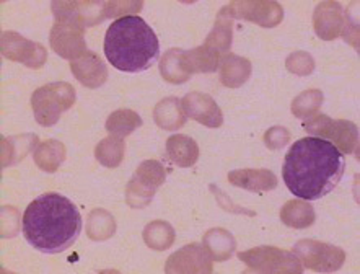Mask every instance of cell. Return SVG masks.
<instances>
[{"label": "cell", "instance_id": "7", "mask_svg": "<svg viewBox=\"0 0 360 274\" xmlns=\"http://www.w3.org/2000/svg\"><path fill=\"white\" fill-rule=\"evenodd\" d=\"M165 182V168L157 160H147L136 170L134 177L127 183V204L131 208H146L152 196Z\"/></svg>", "mask_w": 360, "mask_h": 274}, {"label": "cell", "instance_id": "1", "mask_svg": "<svg viewBox=\"0 0 360 274\" xmlns=\"http://www.w3.org/2000/svg\"><path fill=\"white\" fill-rule=\"evenodd\" d=\"M346 158L342 152L323 137H303L285 155L282 177L290 193L305 201H316L341 182Z\"/></svg>", "mask_w": 360, "mask_h": 274}, {"label": "cell", "instance_id": "14", "mask_svg": "<svg viewBox=\"0 0 360 274\" xmlns=\"http://www.w3.org/2000/svg\"><path fill=\"white\" fill-rule=\"evenodd\" d=\"M72 72L77 77V80H80L82 84L89 89H96V87L103 85L108 79V70L106 66L103 64V61L95 53L85 51L79 58L72 61Z\"/></svg>", "mask_w": 360, "mask_h": 274}, {"label": "cell", "instance_id": "5", "mask_svg": "<svg viewBox=\"0 0 360 274\" xmlns=\"http://www.w3.org/2000/svg\"><path fill=\"white\" fill-rule=\"evenodd\" d=\"M240 260L256 273H302L297 255L276 247H258L240 253Z\"/></svg>", "mask_w": 360, "mask_h": 274}, {"label": "cell", "instance_id": "18", "mask_svg": "<svg viewBox=\"0 0 360 274\" xmlns=\"http://www.w3.org/2000/svg\"><path fill=\"white\" fill-rule=\"evenodd\" d=\"M235 12L231 8V5L220 10L217 23L212 30V33L209 35V38L205 39V48L215 51V53H224L227 51L231 44V22H233Z\"/></svg>", "mask_w": 360, "mask_h": 274}, {"label": "cell", "instance_id": "19", "mask_svg": "<svg viewBox=\"0 0 360 274\" xmlns=\"http://www.w3.org/2000/svg\"><path fill=\"white\" fill-rule=\"evenodd\" d=\"M181 64L188 75H191L193 72H200V74L214 72L219 66V53L205 48V46H200V48L193 51H183Z\"/></svg>", "mask_w": 360, "mask_h": 274}, {"label": "cell", "instance_id": "8", "mask_svg": "<svg viewBox=\"0 0 360 274\" xmlns=\"http://www.w3.org/2000/svg\"><path fill=\"white\" fill-rule=\"evenodd\" d=\"M294 251L303 265L318 273L338 271L346 260V255L341 248L315 240L298 242L294 247Z\"/></svg>", "mask_w": 360, "mask_h": 274}, {"label": "cell", "instance_id": "11", "mask_svg": "<svg viewBox=\"0 0 360 274\" xmlns=\"http://www.w3.org/2000/svg\"><path fill=\"white\" fill-rule=\"evenodd\" d=\"M167 273H212V261L207 248L188 245L167 261Z\"/></svg>", "mask_w": 360, "mask_h": 274}, {"label": "cell", "instance_id": "12", "mask_svg": "<svg viewBox=\"0 0 360 274\" xmlns=\"http://www.w3.org/2000/svg\"><path fill=\"white\" fill-rule=\"evenodd\" d=\"M183 108L186 116L193 118V120L199 121L200 124L207 127H219L222 126L224 123V116L220 108L217 106L212 98L205 93L200 92H194V93H188L186 96L183 98Z\"/></svg>", "mask_w": 360, "mask_h": 274}, {"label": "cell", "instance_id": "22", "mask_svg": "<svg viewBox=\"0 0 360 274\" xmlns=\"http://www.w3.org/2000/svg\"><path fill=\"white\" fill-rule=\"evenodd\" d=\"M204 245L207 248L210 258L217 261L229 260L231 253L235 251V239L231 237L227 230L224 229H214L205 234Z\"/></svg>", "mask_w": 360, "mask_h": 274}, {"label": "cell", "instance_id": "3", "mask_svg": "<svg viewBox=\"0 0 360 274\" xmlns=\"http://www.w3.org/2000/svg\"><path fill=\"white\" fill-rule=\"evenodd\" d=\"M105 54L121 72L147 70L160 56L158 38L148 25L136 15H124L111 23L105 36Z\"/></svg>", "mask_w": 360, "mask_h": 274}, {"label": "cell", "instance_id": "16", "mask_svg": "<svg viewBox=\"0 0 360 274\" xmlns=\"http://www.w3.org/2000/svg\"><path fill=\"white\" fill-rule=\"evenodd\" d=\"M229 182L255 193L271 191L277 186L276 175L269 170H235L229 175Z\"/></svg>", "mask_w": 360, "mask_h": 274}, {"label": "cell", "instance_id": "6", "mask_svg": "<svg viewBox=\"0 0 360 274\" xmlns=\"http://www.w3.org/2000/svg\"><path fill=\"white\" fill-rule=\"evenodd\" d=\"M56 18L58 20H56L49 36L51 46L59 56L74 61L82 53H85L84 23L67 13L56 15Z\"/></svg>", "mask_w": 360, "mask_h": 274}, {"label": "cell", "instance_id": "13", "mask_svg": "<svg viewBox=\"0 0 360 274\" xmlns=\"http://www.w3.org/2000/svg\"><path fill=\"white\" fill-rule=\"evenodd\" d=\"M230 5L235 17L246 18L262 27H276L282 20V8L276 2H235Z\"/></svg>", "mask_w": 360, "mask_h": 274}, {"label": "cell", "instance_id": "29", "mask_svg": "<svg viewBox=\"0 0 360 274\" xmlns=\"http://www.w3.org/2000/svg\"><path fill=\"white\" fill-rule=\"evenodd\" d=\"M323 95L320 90H308L303 92L302 95L295 98V101L292 103V111L297 118H307L318 111V108L321 106Z\"/></svg>", "mask_w": 360, "mask_h": 274}, {"label": "cell", "instance_id": "15", "mask_svg": "<svg viewBox=\"0 0 360 274\" xmlns=\"http://www.w3.org/2000/svg\"><path fill=\"white\" fill-rule=\"evenodd\" d=\"M344 25L341 4L323 2L315 12V30L321 39H334L341 35Z\"/></svg>", "mask_w": 360, "mask_h": 274}, {"label": "cell", "instance_id": "9", "mask_svg": "<svg viewBox=\"0 0 360 274\" xmlns=\"http://www.w3.org/2000/svg\"><path fill=\"white\" fill-rule=\"evenodd\" d=\"M307 132L315 137H328L338 144L339 151L356 154L357 151V137L359 131L354 123L349 121H333L331 118L318 115L313 120L303 124Z\"/></svg>", "mask_w": 360, "mask_h": 274}, {"label": "cell", "instance_id": "21", "mask_svg": "<svg viewBox=\"0 0 360 274\" xmlns=\"http://www.w3.org/2000/svg\"><path fill=\"white\" fill-rule=\"evenodd\" d=\"M251 64L240 56L229 54L220 62V82L227 87H240L250 79Z\"/></svg>", "mask_w": 360, "mask_h": 274}, {"label": "cell", "instance_id": "17", "mask_svg": "<svg viewBox=\"0 0 360 274\" xmlns=\"http://www.w3.org/2000/svg\"><path fill=\"white\" fill-rule=\"evenodd\" d=\"M153 118H155L158 126L162 129H168V131L179 129L186 123V113H184L183 103L174 96L165 98L158 103L155 111H153Z\"/></svg>", "mask_w": 360, "mask_h": 274}, {"label": "cell", "instance_id": "4", "mask_svg": "<svg viewBox=\"0 0 360 274\" xmlns=\"http://www.w3.org/2000/svg\"><path fill=\"white\" fill-rule=\"evenodd\" d=\"M75 92L69 84H49L33 93L32 105L34 118L41 126H54L60 115L74 105Z\"/></svg>", "mask_w": 360, "mask_h": 274}, {"label": "cell", "instance_id": "26", "mask_svg": "<svg viewBox=\"0 0 360 274\" xmlns=\"http://www.w3.org/2000/svg\"><path fill=\"white\" fill-rule=\"evenodd\" d=\"M143 240L153 250H165V248H168L173 244L174 232L172 225L167 224V222L157 220L146 227V230H143Z\"/></svg>", "mask_w": 360, "mask_h": 274}, {"label": "cell", "instance_id": "28", "mask_svg": "<svg viewBox=\"0 0 360 274\" xmlns=\"http://www.w3.org/2000/svg\"><path fill=\"white\" fill-rule=\"evenodd\" d=\"M181 53L183 51L179 49H169L160 62V72L163 79L172 82V84H181V82H186L189 79V75L183 69Z\"/></svg>", "mask_w": 360, "mask_h": 274}, {"label": "cell", "instance_id": "27", "mask_svg": "<svg viewBox=\"0 0 360 274\" xmlns=\"http://www.w3.org/2000/svg\"><path fill=\"white\" fill-rule=\"evenodd\" d=\"M95 155L105 167H117L124 157V141L115 136L103 139L96 147Z\"/></svg>", "mask_w": 360, "mask_h": 274}, {"label": "cell", "instance_id": "20", "mask_svg": "<svg viewBox=\"0 0 360 274\" xmlns=\"http://www.w3.org/2000/svg\"><path fill=\"white\" fill-rule=\"evenodd\" d=\"M168 157L178 167H191L198 162L199 147L198 144L188 136H173L167 141Z\"/></svg>", "mask_w": 360, "mask_h": 274}, {"label": "cell", "instance_id": "31", "mask_svg": "<svg viewBox=\"0 0 360 274\" xmlns=\"http://www.w3.org/2000/svg\"><path fill=\"white\" fill-rule=\"evenodd\" d=\"M287 141H289V132L282 127H274L266 134V144L272 149H279L285 146Z\"/></svg>", "mask_w": 360, "mask_h": 274}, {"label": "cell", "instance_id": "24", "mask_svg": "<svg viewBox=\"0 0 360 274\" xmlns=\"http://www.w3.org/2000/svg\"><path fill=\"white\" fill-rule=\"evenodd\" d=\"M65 158V147L58 141H46L36 147V165L44 172H56Z\"/></svg>", "mask_w": 360, "mask_h": 274}, {"label": "cell", "instance_id": "10", "mask_svg": "<svg viewBox=\"0 0 360 274\" xmlns=\"http://www.w3.org/2000/svg\"><path fill=\"white\" fill-rule=\"evenodd\" d=\"M2 54L10 61H18L28 67H41L46 62V49L41 44L25 39L15 31L2 35Z\"/></svg>", "mask_w": 360, "mask_h": 274}, {"label": "cell", "instance_id": "25", "mask_svg": "<svg viewBox=\"0 0 360 274\" xmlns=\"http://www.w3.org/2000/svg\"><path fill=\"white\" fill-rule=\"evenodd\" d=\"M139 126H142V120L137 113L131 110H120L108 118L106 129L111 136L124 139L131 132L136 131Z\"/></svg>", "mask_w": 360, "mask_h": 274}, {"label": "cell", "instance_id": "23", "mask_svg": "<svg viewBox=\"0 0 360 274\" xmlns=\"http://www.w3.org/2000/svg\"><path fill=\"white\" fill-rule=\"evenodd\" d=\"M281 219L285 225L294 227V229H305L315 222V211L311 204L290 201L281 211Z\"/></svg>", "mask_w": 360, "mask_h": 274}, {"label": "cell", "instance_id": "2", "mask_svg": "<svg viewBox=\"0 0 360 274\" xmlns=\"http://www.w3.org/2000/svg\"><path fill=\"white\" fill-rule=\"evenodd\" d=\"M23 235L30 245L46 255H58L75 244L82 230L77 206L59 193L36 198L23 214Z\"/></svg>", "mask_w": 360, "mask_h": 274}, {"label": "cell", "instance_id": "30", "mask_svg": "<svg viewBox=\"0 0 360 274\" xmlns=\"http://www.w3.org/2000/svg\"><path fill=\"white\" fill-rule=\"evenodd\" d=\"M106 224H112V219L111 216L105 213V211H95L94 216L90 217L89 220V235L94 240H101L103 239V234H101V239H100V234L98 232L105 230V229H110V230H115V225H108ZM106 234V232H105Z\"/></svg>", "mask_w": 360, "mask_h": 274}]
</instances>
